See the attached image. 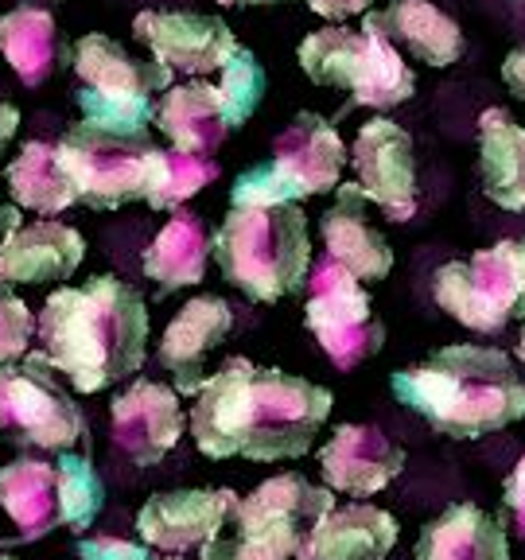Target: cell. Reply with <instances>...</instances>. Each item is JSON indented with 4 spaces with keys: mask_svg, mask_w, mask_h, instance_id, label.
Instances as JSON below:
<instances>
[{
    "mask_svg": "<svg viewBox=\"0 0 525 560\" xmlns=\"http://www.w3.org/2000/svg\"><path fill=\"white\" fill-rule=\"evenodd\" d=\"M331 417V389L284 370L226 359L202 382L191 436L207 459L245 455L254 464L300 459Z\"/></svg>",
    "mask_w": 525,
    "mask_h": 560,
    "instance_id": "obj_1",
    "label": "cell"
},
{
    "mask_svg": "<svg viewBox=\"0 0 525 560\" xmlns=\"http://www.w3.org/2000/svg\"><path fill=\"white\" fill-rule=\"evenodd\" d=\"M44 354L79 394H97L125 382L149 354V304L117 277H90L59 289L39 312Z\"/></svg>",
    "mask_w": 525,
    "mask_h": 560,
    "instance_id": "obj_2",
    "label": "cell"
},
{
    "mask_svg": "<svg viewBox=\"0 0 525 560\" xmlns=\"http://www.w3.org/2000/svg\"><path fill=\"white\" fill-rule=\"evenodd\" d=\"M394 397L452 440H479L525 417V382L506 350L455 342L389 377Z\"/></svg>",
    "mask_w": 525,
    "mask_h": 560,
    "instance_id": "obj_3",
    "label": "cell"
},
{
    "mask_svg": "<svg viewBox=\"0 0 525 560\" xmlns=\"http://www.w3.org/2000/svg\"><path fill=\"white\" fill-rule=\"evenodd\" d=\"M210 254L222 277L257 304H272L307 284L312 237L296 202L277 207H230L210 237Z\"/></svg>",
    "mask_w": 525,
    "mask_h": 560,
    "instance_id": "obj_4",
    "label": "cell"
},
{
    "mask_svg": "<svg viewBox=\"0 0 525 560\" xmlns=\"http://www.w3.org/2000/svg\"><path fill=\"white\" fill-rule=\"evenodd\" d=\"M335 510L331 487H315L289 471L265 479L254 494L230 506L226 522L199 549L202 560H292L315 522Z\"/></svg>",
    "mask_w": 525,
    "mask_h": 560,
    "instance_id": "obj_5",
    "label": "cell"
},
{
    "mask_svg": "<svg viewBox=\"0 0 525 560\" xmlns=\"http://www.w3.org/2000/svg\"><path fill=\"white\" fill-rule=\"evenodd\" d=\"M79 74V109L90 125L109 132H144L156 117L152 94H167L175 74L164 62H140L109 35H82L70 47Z\"/></svg>",
    "mask_w": 525,
    "mask_h": 560,
    "instance_id": "obj_6",
    "label": "cell"
},
{
    "mask_svg": "<svg viewBox=\"0 0 525 560\" xmlns=\"http://www.w3.org/2000/svg\"><path fill=\"white\" fill-rule=\"evenodd\" d=\"M347 167V144L339 129L319 114H296L277 137L269 164H257L237 175L230 202L234 207H277L307 195L335 191Z\"/></svg>",
    "mask_w": 525,
    "mask_h": 560,
    "instance_id": "obj_7",
    "label": "cell"
},
{
    "mask_svg": "<svg viewBox=\"0 0 525 560\" xmlns=\"http://www.w3.org/2000/svg\"><path fill=\"white\" fill-rule=\"evenodd\" d=\"M296 55L315 86L347 90L350 105L394 109L417 90V74L405 67L401 51L374 32H350L335 24L307 35Z\"/></svg>",
    "mask_w": 525,
    "mask_h": 560,
    "instance_id": "obj_8",
    "label": "cell"
},
{
    "mask_svg": "<svg viewBox=\"0 0 525 560\" xmlns=\"http://www.w3.org/2000/svg\"><path fill=\"white\" fill-rule=\"evenodd\" d=\"M164 149L149 132H109L82 121L59 140V164L79 191V202L94 210H117L125 202L149 199Z\"/></svg>",
    "mask_w": 525,
    "mask_h": 560,
    "instance_id": "obj_9",
    "label": "cell"
},
{
    "mask_svg": "<svg viewBox=\"0 0 525 560\" xmlns=\"http://www.w3.org/2000/svg\"><path fill=\"white\" fill-rule=\"evenodd\" d=\"M55 374L44 350H27L20 366H0V436L39 452L86 440V417Z\"/></svg>",
    "mask_w": 525,
    "mask_h": 560,
    "instance_id": "obj_10",
    "label": "cell"
},
{
    "mask_svg": "<svg viewBox=\"0 0 525 560\" xmlns=\"http://www.w3.org/2000/svg\"><path fill=\"white\" fill-rule=\"evenodd\" d=\"M436 304L455 324L471 331H502L510 319H525V272L517 261V242L479 249L467 261H447L436 269Z\"/></svg>",
    "mask_w": 525,
    "mask_h": 560,
    "instance_id": "obj_11",
    "label": "cell"
},
{
    "mask_svg": "<svg viewBox=\"0 0 525 560\" xmlns=\"http://www.w3.org/2000/svg\"><path fill=\"white\" fill-rule=\"evenodd\" d=\"M307 331L324 347V354L339 370H354L374 359L385 342V327L374 315L370 292L354 272L342 269L335 257L312 261L307 277Z\"/></svg>",
    "mask_w": 525,
    "mask_h": 560,
    "instance_id": "obj_12",
    "label": "cell"
},
{
    "mask_svg": "<svg viewBox=\"0 0 525 560\" xmlns=\"http://www.w3.org/2000/svg\"><path fill=\"white\" fill-rule=\"evenodd\" d=\"M132 35L172 74H214L242 51L226 20L199 12H137Z\"/></svg>",
    "mask_w": 525,
    "mask_h": 560,
    "instance_id": "obj_13",
    "label": "cell"
},
{
    "mask_svg": "<svg viewBox=\"0 0 525 560\" xmlns=\"http://www.w3.org/2000/svg\"><path fill=\"white\" fill-rule=\"evenodd\" d=\"M354 164V184L366 191L370 202L385 210V219L409 222L417 210V156H412V137L389 117H374L362 125L350 149Z\"/></svg>",
    "mask_w": 525,
    "mask_h": 560,
    "instance_id": "obj_14",
    "label": "cell"
},
{
    "mask_svg": "<svg viewBox=\"0 0 525 560\" xmlns=\"http://www.w3.org/2000/svg\"><path fill=\"white\" fill-rule=\"evenodd\" d=\"M109 420H114L117 452L129 455L137 467H156L184 436L179 394L160 382H144V377L114 397Z\"/></svg>",
    "mask_w": 525,
    "mask_h": 560,
    "instance_id": "obj_15",
    "label": "cell"
},
{
    "mask_svg": "<svg viewBox=\"0 0 525 560\" xmlns=\"http://www.w3.org/2000/svg\"><path fill=\"white\" fill-rule=\"evenodd\" d=\"M237 502L234 490H164L152 494L137 514V534L144 545L164 552H191L202 549L219 534L230 506Z\"/></svg>",
    "mask_w": 525,
    "mask_h": 560,
    "instance_id": "obj_16",
    "label": "cell"
},
{
    "mask_svg": "<svg viewBox=\"0 0 525 560\" xmlns=\"http://www.w3.org/2000/svg\"><path fill=\"white\" fill-rule=\"evenodd\" d=\"M405 452L374 424H339L335 436L319 447L324 482L339 494L370 499L401 475Z\"/></svg>",
    "mask_w": 525,
    "mask_h": 560,
    "instance_id": "obj_17",
    "label": "cell"
},
{
    "mask_svg": "<svg viewBox=\"0 0 525 560\" xmlns=\"http://www.w3.org/2000/svg\"><path fill=\"white\" fill-rule=\"evenodd\" d=\"M234 327V312L222 296H195L184 304V312L167 324L164 339H160V362L172 370L175 394L199 397L202 382H207V354L222 347Z\"/></svg>",
    "mask_w": 525,
    "mask_h": 560,
    "instance_id": "obj_18",
    "label": "cell"
},
{
    "mask_svg": "<svg viewBox=\"0 0 525 560\" xmlns=\"http://www.w3.org/2000/svg\"><path fill=\"white\" fill-rule=\"evenodd\" d=\"M86 257V242L62 222H27L0 237V284H59Z\"/></svg>",
    "mask_w": 525,
    "mask_h": 560,
    "instance_id": "obj_19",
    "label": "cell"
},
{
    "mask_svg": "<svg viewBox=\"0 0 525 560\" xmlns=\"http://www.w3.org/2000/svg\"><path fill=\"white\" fill-rule=\"evenodd\" d=\"M335 207L319 219V234H324L327 257L354 272L359 280H385L394 269V249L370 226L366 219V191L359 184H339L335 187Z\"/></svg>",
    "mask_w": 525,
    "mask_h": 560,
    "instance_id": "obj_20",
    "label": "cell"
},
{
    "mask_svg": "<svg viewBox=\"0 0 525 560\" xmlns=\"http://www.w3.org/2000/svg\"><path fill=\"white\" fill-rule=\"evenodd\" d=\"M397 545V522L366 502L327 510L307 541L300 545L296 560H385Z\"/></svg>",
    "mask_w": 525,
    "mask_h": 560,
    "instance_id": "obj_21",
    "label": "cell"
},
{
    "mask_svg": "<svg viewBox=\"0 0 525 560\" xmlns=\"http://www.w3.org/2000/svg\"><path fill=\"white\" fill-rule=\"evenodd\" d=\"M362 32H374L389 44H401L429 67H452L464 55V32L447 12L429 0H389L382 12H366Z\"/></svg>",
    "mask_w": 525,
    "mask_h": 560,
    "instance_id": "obj_22",
    "label": "cell"
},
{
    "mask_svg": "<svg viewBox=\"0 0 525 560\" xmlns=\"http://www.w3.org/2000/svg\"><path fill=\"white\" fill-rule=\"evenodd\" d=\"M417 560H510L506 529L475 502H455L417 537Z\"/></svg>",
    "mask_w": 525,
    "mask_h": 560,
    "instance_id": "obj_23",
    "label": "cell"
},
{
    "mask_svg": "<svg viewBox=\"0 0 525 560\" xmlns=\"http://www.w3.org/2000/svg\"><path fill=\"white\" fill-rule=\"evenodd\" d=\"M152 125L172 140V149L195 152V156H210L230 137L219 86H210V82H175L160 97Z\"/></svg>",
    "mask_w": 525,
    "mask_h": 560,
    "instance_id": "obj_24",
    "label": "cell"
},
{
    "mask_svg": "<svg viewBox=\"0 0 525 560\" xmlns=\"http://www.w3.org/2000/svg\"><path fill=\"white\" fill-rule=\"evenodd\" d=\"M0 506L16 522L20 541H44L62 525L59 467L47 459H16L0 467Z\"/></svg>",
    "mask_w": 525,
    "mask_h": 560,
    "instance_id": "obj_25",
    "label": "cell"
},
{
    "mask_svg": "<svg viewBox=\"0 0 525 560\" xmlns=\"http://www.w3.org/2000/svg\"><path fill=\"white\" fill-rule=\"evenodd\" d=\"M479 175L494 207L525 210V129L499 105L479 117Z\"/></svg>",
    "mask_w": 525,
    "mask_h": 560,
    "instance_id": "obj_26",
    "label": "cell"
},
{
    "mask_svg": "<svg viewBox=\"0 0 525 560\" xmlns=\"http://www.w3.org/2000/svg\"><path fill=\"white\" fill-rule=\"evenodd\" d=\"M210 230L199 214L179 210L172 222L156 234V242L144 249V277L156 280L160 292L187 289L207 277Z\"/></svg>",
    "mask_w": 525,
    "mask_h": 560,
    "instance_id": "obj_27",
    "label": "cell"
},
{
    "mask_svg": "<svg viewBox=\"0 0 525 560\" xmlns=\"http://www.w3.org/2000/svg\"><path fill=\"white\" fill-rule=\"evenodd\" d=\"M0 55L9 59L24 86H44L62 55V35L51 12L35 9V4L4 12L0 16Z\"/></svg>",
    "mask_w": 525,
    "mask_h": 560,
    "instance_id": "obj_28",
    "label": "cell"
},
{
    "mask_svg": "<svg viewBox=\"0 0 525 560\" xmlns=\"http://www.w3.org/2000/svg\"><path fill=\"white\" fill-rule=\"evenodd\" d=\"M4 179H9V191L16 199V207L47 214V219L79 202V191H74L70 175L59 164V149H51L44 140L24 144L20 156L9 164V172H4Z\"/></svg>",
    "mask_w": 525,
    "mask_h": 560,
    "instance_id": "obj_29",
    "label": "cell"
},
{
    "mask_svg": "<svg viewBox=\"0 0 525 560\" xmlns=\"http://www.w3.org/2000/svg\"><path fill=\"white\" fill-rule=\"evenodd\" d=\"M214 179H219V164L214 160L195 156V152L164 149V156L156 164V179H152V191L144 202L152 210H175L184 207L187 199H195Z\"/></svg>",
    "mask_w": 525,
    "mask_h": 560,
    "instance_id": "obj_30",
    "label": "cell"
},
{
    "mask_svg": "<svg viewBox=\"0 0 525 560\" xmlns=\"http://www.w3.org/2000/svg\"><path fill=\"white\" fill-rule=\"evenodd\" d=\"M59 490H62V525L74 534H86L105 506V487L97 479L90 455L59 452Z\"/></svg>",
    "mask_w": 525,
    "mask_h": 560,
    "instance_id": "obj_31",
    "label": "cell"
},
{
    "mask_svg": "<svg viewBox=\"0 0 525 560\" xmlns=\"http://www.w3.org/2000/svg\"><path fill=\"white\" fill-rule=\"evenodd\" d=\"M219 102H222V114H226V125L230 129H237V125H245L249 117L257 114V105H261L265 97V70L261 62H257L254 51H237L234 59L226 62V67L219 70Z\"/></svg>",
    "mask_w": 525,
    "mask_h": 560,
    "instance_id": "obj_32",
    "label": "cell"
},
{
    "mask_svg": "<svg viewBox=\"0 0 525 560\" xmlns=\"http://www.w3.org/2000/svg\"><path fill=\"white\" fill-rule=\"evenodd\" d=\"M32 335H39L35 315L27 312V304L9 284H0V366H12L16 359H24Z\"/></svg>",
    "mask_w": 525,
    "mask_h": 560,
    "instance_id": "obj_33",
    "label": "cell"
},
{
    "mask_svg": "<svg viewBox=\"0 0 525 560\" xmlns=\"http://www.w3.org/2000/svg\"><path fill=\"white\" fill-rule=\"evenodd\" d=\"M79 560H152L149 545H132L121 537H82Z\"/></svg>",
    "mask_w": 525,
    "mask_h": 560,
    "instance_id": "obj_34",
    "label": "cell"
},
{
    "mask_svg": "<svg viewBox=\"0 0 525 560\" xmlns=\"http://www.w3.org/2000/svg\"><path fill=\"white\" fill-rule=\"evenodd\" d=\"M502 502L510 506V514L517 517V529H522L525 537V455L517 459V467L506 475V482H502Z\"/></svg>",
    "mask_w": 525,
    "mask_h": 560,
    "instance_id": "obj_35",
    "label": "cell"
},
{
    "mask_svg": "<svg viewBox=\"0 0 525 560\" xmlns=\"http://www.w3.org/2000/svg\"><path fill=\"white\" fill-rule=\"evenodd\" d=\"M502 82H506L517 102H525V47H514V51L506 55V62H502Z\"/></svg>",
    "mask_w": 525,
    "mask_h": 560,
    "instance_id": "obj_36",
    "label": "cell"
},
{
    "mask_svg": "<svg viewBox=\"0 0 525 560\" xmlns=\"http://www.w3.org/2000/svg\"><path fill=\"white\" fill-rule=\"evenodd\" d=\"M312 12H319L324 20H347V16H359V12L370 9V0H307Z\"/></svg>",
    "mask_w": 525,
    "mask_h": 560,
    "instance_id": "obj_37",
    "label": "cell"
},
{
    "mask_svg": "<svg viewBox=\"0 0 525 560\" xmlns=\"http://www.w3.org/2000/svg\"><path fill=\"white\" fill-rule=\"evenodd\" d=\"M16 125H20V109L9 102H0V156L12 144V137H16Z\"/></svg>",
    "mask_w": 525,
    "mask_h": 560,
    "instance_id": "obj_38",
    "label": "cell"
},
{
    "mask_svg": "<svg viewBox=\"0 0 525 560\" xmlns=\"http://www.w3.org/2000/svg\"><path fill=\"white\" fill-rule=\"evenodd\" d=\"M16 226H24V222H20V210L9 207V202H0V237L12 234Z\"/></svg>",
    "mask_w": 525,
    "mask_h": 560,
    "instance_id": "obj_39",
    "label": "cell"
},
{
    "mask_svg": "<svg viewBox=\"0 0 525 560\" xmlns=\"http://www.w3.org/2000/svg\"><path fill=\"white\" fill-rule=\"evenodd\" d=\"M219 4H289V0H219Z\"/></svg>",
    "mask_w": 525,
    "mask_h": 560,
    "instance_id": "obj_40",
    "label": "cell"
},
{
    "mask_svg": "<svg viewBox=\"0 0 525 560\" xmlns=\"http://www.w3.org/2000/svg\"><path fill=\"white\" fill-rule=\"evenodd\" d=\"M517 359L525 362V327H522V339H517Z\"/></svg>",
    "mask_w": 525,
    "mask_h": 560,
    "instance_id": "obj_41",
    "label": "cell"
},
{
    "mask_svg": "<svg viewBox=\"0 0 525 560\" xmlns=\"http://www.w3.org/2000/svg\"><path fill=\"white\" fill-rule=\"evenodd\" d=\"M517 261H522V272H525V242H517Z\"/></svg>",
    "mask_w": 525,
    "mask_h": 560,
    "instance_id": "obj_42",
    "label": "cell"
},
{
    "mask_svg": "<svg viewBox=\"0 0 525 560\" xmlns=\"http://www.w3.org/2000/svg\"><path fill=\"white\" fill-rule=\"evenodd\" d=\"M0 560H12V557H9V552H4V545H0Z\"/></svg>",
    "mask_w": 525,
    "mask_h": 560,
    "instance_id": "obj_43",
    "label": "cell"
},
{
    "mask_svg": "<svg viewBox=\"0 0 525 560\" xmlns=\"http://www.w3.org/2000/svg\"><path fill=\"white\" fill-rule=\"evenodd\" d=\"M164 560H179V557H164Z\"/></svg>",
    "mask_w": 525,
    "mask_h": 560,
    "instance_id": "obj_44",
    "label": "cell"
}]
</instances>
